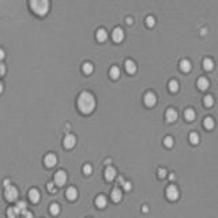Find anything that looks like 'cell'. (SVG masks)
<instances>
[{"instance_id":"6da1fadb","label":"cell","mask_w":218,"mask_h":218,"mask_svg":"<svg viewBox=\"0 0 218 218\" xmlns=\"http://www.w3.org/2000/svg\"><path fill=\"white\" fill-rule=\"evenodd\" d=\"M78 108H79V110L82 113H85V115H89V113H91L93 110H94L95 100L91 93L83 91L82 94L79 95V98H78Z\"/></svg>"},{"instance_id":"7a4b0ae2","label":"cell","mask_w":218,"mask_h":218,"mask_svg":"<svg viewBox=\"0 0 218 218\" xmlns=\"http://www.w3.org/2000/svg\"><path fill=\"white\" fill-rule=\"evenodd\" d=\"M30 8L40 16H44L49 11V0H30Z\"/></svg>"},{"instance_id":"3957f363","label":"cell","mask_w":218,"mask_h":218,"mask_svg":"<svg viewBox=\"0 0 218 218\" xmlns=\"http://www.w3.org/2000/svg\"><path fill=\"white\" fill-rule=\"evenodd\" d=\"M5 199L10 200V202H14V200H16V198H18V190H16L14 185H8V187H5Z\"/></svg>"},{"instance_id":"277c9868","label":"cell","mask_w":218,"mask_h":218,"mask_svg":"<svg viewBox=\"0 0 218 218\" xmlns=\"http://www.w3.org/2000/svg\"><path fill=\"white\" fill-rule=\"evenodd\" d=\"M67 181V174L66 172H63V170H59V172H56L55 174V184L59 185V187H62V185H64Z\"/></svg>"},{"instance_id":"5b68a950","label":"cell","mask_w":218,"mask_h":218,"mask_svg":"<svg viewBox=\"0 0 218 218\" xmlns=\"http://www.w3.org/2000/svg\"><path fill=\"white\" fill-rule=\"evenodd\" d=\"M143 101H145V105L146 106H154L155 105V102H157V97H155V94L152 91H149V93H146L145 94V98H143Z\"/></svg>"},{"instance_id":"8992f818","label":"cell","mask_w":218,"mask_h":218,"mask_svg":"<svg viewBox=\"0 0 218 218\" xmlns=\"http://www.w3.org/2000/svg\"><path fill=\"white\" fill-rule=\"evenodd\" d=\"M166 198L169 200H176L177 198H179V190H177V187L169 185V187L166 188Z\"/></svg>"},{"instance_id":"52a82bcc","label":"cell","mask_w":218,"mask_h":218,"mask_svg":"<svg viewBox=\"0 0 218 218\" xmlns=\"http://www.w3.org/2000/svg\"><path fill=\"white\" fill-rule=\"evenodd\" d=\"M44 162H45V165H46L48 168H52V166H55V165H56L57 157L55 155V154L49 153V154H46V155H45V158H44Z\"/></svg>"},{"instance_id":"ba28073f","label":"cell","mask_w":218,"mask_h":218,"mask_svg":"<svg viewBox=\"0 0 218 218\" xmlns=\"http://www.w3.org/2000/svg\"><path fill=\"white\" fill-rule=\"evenodd\" d=\"M123 38H124V31L121 30L120 27H116L115 30H113V33H112V40L115 42H121L123 41Z\"/></svg>"},{"instance_id":"9c48e42d","label":"cell","mask_w":218,"mask_h":218,"mask_svg":"<svg viewBox=\"0 0 218 218\" xmlns=\"http://www.w3.org/2000/svg\"><path fill=\"white\" fill-rule=\"evenodd\" d=\"M63 143H64L66 149H72V147L75 146V143H77V138L70 134V135H67L64 138V142H63Z\"/></svg>"},{"instance_id":"30bf717a","label":"cell","mask_w":218,"mask_h":218,"mask_svg":"<svg viewBox=\"0 0 218 218\" xmlns=\"http://www.w3.org/2000/svg\"><path fill=\"white\" fill-rule=\"evenodd\" d=\"M116 176H117V173H116V169L112 166H108L105 169V179L108 180V181H113V180L116 179Z\"/></svg>"},{"instance_id":"8fae6325","label":"cell","mask_w":218,"mask_h":218,"mask_svg":"<svg viewBox=\"0 0 218 218\" xmlns=\"http://www.w3.org/2000/svg\"><path fill=\"white\" fill-rule=\"evenodd\" d=\"M66 196H67V199H68V200H75V199H77V196H78L77 188H75V187H70L68 190L66 191Z\"/></svg>"},{"instance_id":"7c38bea8","label":"cell","mask_w":218,"mask_h":218,"mask_svg":"<svg viewBox=\"0 0 218 218\" xmlns=\"http://www.w3.org/2000/svg\"><path fill=\"white\" fill-rule=\"evenodd\" d=\"M166 120L169 121V123H173V121L177 120V112L173 108H169L166 110Z\"/></svg>"},{"instance_id":"4fadbf2b","label":"cell","mask_w":218,"mask_h":218,"mask_svg":"<svg viewBox=\"0 0 218 218\" xmlns=\"http://www.w3.org/2000/svg\"><path fill=\"white\" fill-rule=\"evenodd\" d=\"M121 196H123V192H121L119 188H115V190L110 192V198H112V200H113V202H116V203L120 202V200H121Z\"/></svg>"},{"instance_id":"5bb4252c","label":"cell","mask_w":218,"mask_h":218,"mask_svg":"<svg viewBox=\"0 0 218 218\" xmlns=\"http://www.w3.org/2000/svg\"><path fill=\"white\" fill-rule=\"evenodd\" d=\"M19 214H21V210L18 207H10L7 210V217L8 218H19Z\"/></svg>"},{"instance_id":"9a60e30c","label":"cell","mask_w":218,"mask_h":218,"mask_svg":"<svg viewBox=\"0 0 218 218\" xmlns=\"http://www.w3.org/2000/svg\"><path fill=\"white\" fill-rule=\"evenodd\" d=\"M29 199H30L33 203H37V202H38V200H40V192H38V190L33 188V190L29 191Z\"/></svg>"},{"instance_id":"2e32d148","label":"cell","mask_w":218,"mask_h":218,"mask_svg":"<svg viewBox=\"0 0 218 218\" xmlns=\"http://www.w3.org/2000/svg\"><path fill=\"white\" fill-rule=\"evenodd\" d=\"M106 38H108V33H106L105 29H98L97 30V41L104 42V41H106Z\"/></svg>"},{"instance_id":"e0dca14e","label":"cell","mask_w":218,"mask_h":218,"mask_svg":"<svg viewBox=\"0 0 218 218\" xmlns=\"http://www.w3.org/2000/svg\"><path fill=\"white\" fill-rule=\"evenodd\" d=\"M106 198L104 195H98L97 198H95V206H97L98 209H104L106 206Z\"/></svg>"},{"instance_id":"ac0fdd59","label":"cell","mask_w":218,"mask_h":218,"mask_svg":"<svg viewBox=\"0 0 218 218\" xmlns=\"http://www.w3.org/2000/svg\"><path fill=\"white\" fill-rule=\"evenodd\" d=\"M126 71L128 72V74H135L136 72V64L132 60H127L126 62Z\"/></svg>"},{"instance_id":"d6986e66","label":"cell","mask_w":218,"mask_h":218,"mask_svg":"<svg viewBox=\"0 0 218 218\" xmlns=\"http://www.w3.org/2000/svg\"><path fill=\"white\" fill-rule=\"evenodd\" d=\"M209 79L207 78H199L198 79V87H199V90H206L209 87Z\"/></svg>"},{"instance_id":"ffe728a7","label":"cell","mask_w":218,"mask_h":218,"mask_svg":"<svg viewBox=\"0 0 218 218\" xmlns=\"http://www.w3.org/2000/svg\"><path fill=\"white\" fill-rule=\"evenodd\" d=\"M203 68L206 70V71H211V70L214 68V62L211 59H205L203 60Z\"/></svg>"},{"instance_id":"44dd1931","label":"cell","mask_w":218,"mask_h":218,"mask_svg":"<svg viewBox=\"0 0 218 218\" xmlns=\"http://www.w3.org/2000/svg\"><path fill=\"white\" fill-rule=\"evenodd\" d=\"M180 68L183 72H190L191 71V63L188 60H181L180 62Z\"/></svg>"},{"instance_id":"7402d4cb","label":"cell","mask_w":218,"mask_h":218,"mask_svg":"<svg viewBox=\"0 0 218 218\" xmlns=\"http://www.w3.org/2000/svg\"><path fill=\"white\" fill-rule=\"evenodd\" d=\"M109 75H110V78L112 79H117L119 77H120V70H119V67H112L110 68V71H109Z\"/></svg>"},{"instance_id":"603a6c76","label":"cell","mask_w":218,"mask_h":218,"mask_svg":"<svg viewBox=\"0 0 218 218\" xmlns=\"http://www.w3.org/2000/svg\"><path fill=\"white\" fill-rule=\"evenodd\" d=\"M203 124H205L206 130H213L214 128V120L211 117H206L205 121H203Z\"/></svg>"},{"instance_id":"cb8c5ba5","label":"cell","mask_w":218,"mask_h":218,"mask_svg":"<svg viewBox=\"0 0 218 218\" xmlns=\"http://www.w3.org/2000/svg\"><path fill=\"white\" fill-rule=\"evenodd\" d=\"M184 116H185V120H188V121L195 120V112H194V109H187Z\"/></svg>"},{"instance_id":"d4e9b609","label":"cell","mask_w":218,"mask_h":218,"mask_svg":"<svg viewBox=\"0 0 218 218\" xmlns=\"http://www.w3.org/2000/svg\"><path fill=\"white\" fill-rule=\"evenodd\" d=\"M49 210H51V214L52 216H57V214L60 213V207L57 203H52L51 207H49Z\"/></svg>"},{"instance_id":"484cf974","label":"cell","mask_w":218,"mask_h":218,"mask_svg":"<svg viewBox=\"0 0 218 218\" xmlns=\"http://www.w3.org/2000/svg\"><path fill=\"white\" fill-rule=\"evenodd\" d=\"M188 139H190V142L192 145H198V143H199V135H198L196 132H191L190 136H188Z\"/></svg>"},{"instance_id":"4316f807","label":"cell","mask_w":218,"mask_h":218,"mask_svg":"<svg viewBox=\"0 0 218 218\" xmlns=\"http://www.w3.org/2000/svg\"><path fill=\"white\" fill-rule=\"evenodd\" d=\"M82 70H83V72H85L86 75H90L93 72V64L91 63H85L82 67Z\"/></svg>"},{"instance_id":"83f0119b","label":"cell","mask_w":218,"mask_h":218,"mask_svg":"<svg viewBox=\"0 0 218 218\" xmlns=\"http://www.w3.org/2000/svg\"><path fill=\"white\" fill-rule=\"evenodd\" d=\"M203 101H205V106H207V108H210V106L214 105V98L211 97V95H206Z\"/></svg>"},{"instance_id":"f1b7e54d","label":"cell","mask_w":218,"mask_h":218,"mask_svg":"<svg viewBox=\"0 0 218 218\" xmlns=\"http://www.w3.org/2000/svg\"><path fill=\"white\" fill-rule=\"evenodd\" d=\"M169 90L172 93H176L177 90H179V83H177V80H170L169 82Z\"/></svg>"},{"instance_id":"f546056e","label":"cell","mask_w":218,"mask_h":218,"mask_svg":"<svg viewBox=\"0 0 218 218\" xmlns=\"http://www.w3.org/2000/svg\"><path fill=\"white\" fill-rule=\"evenodd\" d=\"M164 145L166 147H172L173 146V138L172 136H166V138L164 139Z\"/></svg>"},{"instance_id":"4dcf8cb0","label":"cell","mask_w":218,"mask_h":218,"mask_svg":"<svg viewBox=\"0 0 218 218\" xmlns=\"http://www.w3.org/2000/svg\"><path fill=\"white\" fill-rule=\"evenodd\" d=\"M146 25L149 26V27H153V26L155 25V19H154L153 16H147L146 18Z\"/></svg>"},{"instance_id":"1f68e13d","label":"cell","mask_w":218,"mask_h":218,"mask_svg":"<svg viewBox=\"0 0 218 218\" xmlns=\"http://www.w3.org/2000/svg\"><path fill=\"white\" fill-rule=\"evenodd\" d=\"M91 172H93V168H91V165L86 164L85 166H83V173H85V174H91Z\"/></svg>"},{"instance_id":"d6a6232c","label":"cell","mask_w":218,"mask_h":218,"mask_svg":"<svg viewBox=\"0 0 218 218\" xmlns=\"http://www.w3.org/2000/svg\"><path fill=\"white\" fill-rule=\"evenodd\" d=\"M16 207H18L19 210H21V213H22L23 210H26V203L25 202H18L16 203Z\"/></svg>"},{"instance_id":"836d02e7","label":"cell","mask_w":218,"mask_h":218,"mask_svg":"<svg viewBox=\"0 0 218 218\" xmlns=\"http://www.w3.org/2000/svg\"><path fill=\"white\" fill-rule=\"evenodd\" d=\"M21 214H22L23 218H33V214H31L30 211H27V210H23Z\"/></svg>"},{"instance_id":"e575fe53","label":"cell","mask_w":218,"mask_h":218,"mask_svg":"<svg viewBox=\"0 0 218 218\" xmlns=\"http://www.w3.org/2000/svg\"><path fill=\"white\" fill-rule=\"evenodd\" d=\"M158 176L161 177V179H164V177L166 176V170H165L164 168H161V169H158Z\"/></svg>"},{"instance_id":"d590c367","label":"cell","mask_w":218,"mask_h":218,"mask_svg":"<svg viewBox=\"0 0 218 218\" xmlns=\"http://www.w3.org/2000/svg\"><path fill=\"white\" fill-rule=\"evenodd\" d=\"M4 74H5V66L3 63H0V77H3Z\"/></svg>"},{"instance_id":"8d00e7d4","label":"cell","mask_w":218,"mask_h":218,"mask_svg":"<svg viewBox=\"0 0 218 218\" xmlns=\"http://www.w3.org/2000/svg\"><path fill=\"white\" fill-rule=\"evenodd\" d=\"M123 187H124V190H126V191H130V190H131V183L126 181V183L123 184Z\"/></svg>"},{"instance_id":"74e56055","label":"cell","mask_w":218,"mask_h":218,"mask_svg":"<svg viewBox=\"0 0 218 218\" xmlns=\"http://www.w3.org/2000/svg\"><path fill=\"white\" fill-rule=\"evenodd\" d=\"M48 190L51 191L52 194L55 192V185H53V183H49V184H48Z\"/></svg>"},{"instance_id":"f35d334b","label":"cell","mask_w":218,"mask_h":218,"mask_svg":"<svg viewBox=\"0 0 218 218\" xmlns=\"http://www.w3.org/2000/svg\"><path fill=\"white\" fill-rule=\"evenodd\" d=\"M4 56H5V52L3 51L2 48H0V60H3V59H4Z\"/></svg>"},{"instance_id":"ab89813d","label":"cell","mask_w":218,"mask_h":218,"mask_svg":"<svg viewBox=\"0 0 218 218\" xmlns=\"http://www.w3.org/2000/svg\"><path fill=\"white\" fill-rule=\"evenodd\" d=\"M117 180H119V183H120V184H124V183H126V181H124V179H123V177H121V176L119 177Z\"/></svg>"},{"instance_id":"60d3db41","label":"cell","mask_w":218,"mask_h":218,"mask_svg":"<svg viewBox=\"0 0 218 218\" xmlns=\"http://www.w3.org/2000/svg\"><path fill=\"white\" fill-rule=\"evenodd\" d=\"M4 185L8 187V185H10V180H4Z\"/></svg>"},{"instance_id":"b9f144b4","label":"cell","mask_w":218,"mask_h":218,"mask_svg":"<svg viewBox=\"0 0 218 218\" xmlns=\"http://www.w3.org/2000/svg\"><path fill=\"white\" fill-rule=\"evenodd\" d=\"M142 210H143V211H149V207H147V206H143V207H142Z\"/></svg>"},{"instance_id":"7bdbcfd3","label":"cell","mask_w":218,"mask_h":218,"mask_svg":"<svg viewBox=\"0 0 218 218\" xmlns=\"http://www.w3.org/2000/svg\"><path fill=\"white\" fill-rule=\"evenodd\" d=\"M127 23H128V25H131V23H132V19L128 18V19H127Z\"/></svg>"},{"instance_id":"ee69618b","label":"cell","mask_w":218,"mask_h":218,"mask_svg":"<svg viewBox=\"0 0 218 218\" xmlns=\"http://www.w3.org/2000/svg\"><path fill=\"white\" fill-rule=\"evenodd\" d=\"M3 93V85H2V82H0V94Z\"/></svg>"},{"instance_id":"f6af8a7d","label":"cell","mask_w":218,"mask_h":218,"mask_svg":"<svg viewBox=\"0 0 218 218\" xmlns=\"http://www.w3.org/2000/svg\"><path fill=\"white\" fill-rule=\"evenodd\" d=\"M22 218H23V217H22Z\"/></svg>"}]
</instances>
